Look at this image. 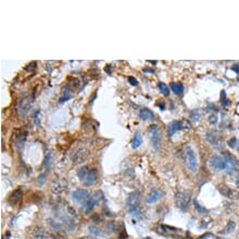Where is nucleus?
<instances>
[{
  "label": "nucleus",
  "mask_w": 239,
  "mask_h": 239,
  "mask_svg": "<svg viewBox=\"0 0 239 239\" xmlns=\"http://www.w3.org/2000/svg\"><path fill=\"white\" fill-rule=\"evenodd\" d=\"M127 210L136 217L142 216V209H140V192L134 191L127 198Z\"/></svg>",
  "instance_id": "f257e3e1"
},
{
  "label": "nucleus",
  "mask_w": 239,
  "mask_h": 239,
  "mask_svg": "<svg viewBox=\"0 0 239 239\" xmlns=\"http://www.w3.org/2000/svg\"><path fill=\"white\" fill-rule=\"evenodd\" d=\"M191 201V196L189 192L186 191H179L176 193L175 197V202H176V207L182 211H187L189 208V204Z\"/></svg>",
  "instance_id": "f03ea898"
},
{
  "label": "nucleus",
  "mask_w": 239,
  "mask_h": 239,
  "mask_svg": "<svg viewBox=\"0 0 239 239\" xmlns=\"http://www.w3.org/2000/svg\"><path fill=\"white\" fill-rule=\"evenodd\" d=\"M185 157H186V164L187 167L189 168L191 172H196L198 168V160H197V154H196L195 150L187 145L185 147Z\"/></svg>",
  "instance_id": "7ed1b4c3"
},
{
  "label": "nucleus",
  "mask_w": 239,
  "mask_h": 239,
  "mask_svg": "<svg viewBox=\"0 0 239 239\" xmlns=\"http://www.w3.org/2000/svg\"><path fill=\"white\" fill-rule=\"evenodd\" d=\"M148 134H149L150 140H151L152 147L156 150H159V147L161 145V132L157 125H151L148 129Z\"/></svg>",
  "instance_id": "20e7f679"
},
{
  "label": "nucleus",
  "mask_w": 239,
  "mask_h": 239,
  "mask_svg": "<svg viewBox=\"0 0 239 239\" xmlns=\"http://www.w3.org/2000/svg\"><path fill=\"white\" fill-rule=\"evenodd\" d=\"M101 198H102L101 191H95V192H92V195L88 197V199L83 203L84 211H85V212H89V211H92V209L95 208L96 204L101 200Z\"/></svg>",
  "instance_id": "39448f33"
},
{
  "label": "nucleus",
  "mask_w": 239,
  "mask_h": 239,
  "mask_svg": "<svg viewBox=\"0 0 239 239\" xmlns=\"http://www.w3.org/2000/svg\"><path fill=\"white\" fill-rule=\"evenodd\" d=\"M209 167L214 171H224L227 168V163L224 158L220 156H212L209 160Z\"/></svg>",
  "instance_id": "423d86ee"
},
{
  "label": "nucleus",
  "mask_w": 239,
  "mask_h": 239,
  "mask_svg": "<svg viewBox=\"0 0 239 239\" xmlns=\"http://www.w3.org/2000/svg\"><path fill=\"white\" fill-rule=\"evenodd\" d=\"M186 128H190V125L186 121H173L167 126V135L172 137L176 132Z\"/></svg>",
  "instance_id": "0eeeda50"
},
{
  "label": "nucleus",
  "mask_w": 239,
  "mask_h": 239,
  "mask_svg": "<svg viewBox=\"0 0 239 239\" xmlns=\"http://www.w3.org/2000/svg\"><path fill=\"white\" fill-rule=\"evenodd\" d=\"M88 156H89V152H88L87 149H85V148H78V149H76L73 152L72 161L75 164H79V163L84 162V161L88 158Z\"/></svg>",
  "instance_id": "6e6552de"
},
{
  "label": "nucleus",
  "mask_w": 239,
  "mask_h": 239,
  "mask_svg": "<svg viewBox=\"0 0 239 239\" xmlns=\"http://www.w3.org/2000/svg\"><path fill=\"white\" fill-rule=\"evenodd\" d=\"M90 196L89 191L86 189H77L72 192V198L74 201L76 202H85L88 199V197Z\"/></svg>",
  "instance_id": "1a4fd4ad"
},
{
  "label": "nucleus",
  "mask_w": 239,
  "mask_h": 239,
  "mask_svg": "<svg viewBox=\"0 0 239 239\" xmlns=\"http://www.w3.org/2000/svg\"><path fill=\"white\" fill-rule=\"evenodd\" d=\"M162 197H163V191L162 190L154 189L147 196V202L148 203H154V202L159 201V200H160Z\"/></svg>",
  "instance_id": "9d476101"
},
{
  "label": "nucleus",
  "mask_w": 239,
  "mask_h": 239,
  "mask_svg": "<svg viewBox=\"0 0 239 239\" xmlns=\"http://www.w3.org/2000/svg\"><path fill=\"white\" fill-rule=\"evenodd\" d=\"M97 179H98V173H97V171H96L95 168H92V170L89 171L87 177H86V179L84 181V185L85 186H92V185H95L96 184Z\"/></svg>",
  "instance_id": "9b49d317"
},
{
  "label": "nucleus",
  "mask_w": 239,
  "mask_h": 239,
  "mask_svg": "<svg viewBox=\"0 0 239 239\" xmlns=\"http://www.w3.org/2000/svg\"><path fill=\"white\" fill-rule=\"evenodd\" d=\"M223 158L225 159L227 165H229L231 167H235V168L239 167V161L233 156V154L225 151V152H223Z\"/></svg>",
  "instance_id": "f8f14e48"
},
{
  "label": "nucleus",
  "mask_w": 239,
  "mask_h": 239,
  "mask_svg": "<svg viewBox=\"0 0 239 239\" xmlns=\"http://www.w3.org/2000/svg\"><path fill=\"white\" fill-rule=\"evenodd\" d=\"M218 191H220V192L222 193L224 197L229 198V199H234V198H236L235 192H234V191L232 190L229 187H227L226 185H224V184H222V185L218 186Z\"/></svg>",
  "instance_id": "ddd939ff"
},
{
  "label": "nucleus",
  "mask_w": 239,
  "mask_h": 239,
  "mask_svg": "<svg viewBox=\"0 0 239 239\" xmlns=\"http://www.w3.org/2000/svg\"><path fill=\"white\" fill-rule=\"evenodd\" d=\"M22 196H23V191H22V189H20L19 188V189L14 190L12 193H11V196L9 197V202L14 206V204H17V202L21 201Z\"/></svg>",
  "instance_id": "4468645a"
},
{
  "label": "nucleus",
  "mask_w": 239,
  "mask_h": 239,
  "mask_svg": "<svg viewBox=\"0 0 239 239\" xmlns=\"http://www.w3.org/2000/svg\"><path fill=\"white\" fill-rule=\"evenodd\" d=\"M139 117L142 121H150L154 120V114L151 110H149L148 108H142L139 111Z\"/></svg>",
  "instance_id": "2eb2a0df"
},
{
  "label": "nucleus",
  "mask_w": 239,
  "mask_h": 239,
  "mask_svg": "<svg viewBox=\"0 0 239 239\" xmlns=\"http://www.w3.org/2000/svg\"><path fill=\"white\" fill-rule=\"evenodd\" d=\"M142 145V137L139 132H136L133 137V140H132V147H133L134 149H137V148H139Z\"/></svg>",
  "instance_id": "dca6fc26"
},
{
  "label": "nucleus",
  "mask_w": 239,
  "mask_h": 239,
  "mask_svg": "<svg viewBox=\"0 0 239 239\" xmlns=\"http://www.w3.org/2000/svg\"><path fill=\"white\" fill-rule=\"evenodd\" d=\"M171 89L174 94L176 95H183L184 94V85L182 83H172L171 84Z\"/></svg>",
  "instance_id": "f3484780"
},
{
  "label": "nucleus",
  "mask_w": 239,
  "mask_h": 239,
  "mask_svg": "<svg viewBox=\"0 0 239 239\" xmlns=\"http://www.w3.org/2000/svg\"><path fill=\"white\" fill-rule=\"evenodd\" d=\"M89 171L90 170L88 168V167H86V165L82 167L78 171H77V176H78V178L81 179V181H85L88 173H89Z\"/></svg>",
  "instance_id": "a211bd4d"
},
{
  "label": "nucleus",
  "mask_w": 239,
  "mask_h": 239,
  "mask_svg": "<svg viewBox=\"0 0 239 239\" xmlns=\"http://www.w3.org/2000/svg\"><path fill=\"white\" fill-rule=\"evenodd\" d=\"M236 228V223L234 221H229L227 223V225L225 226V228L223 231H221V234H229V233H233Z\"/></svg>",
  "instance_id": "6ab92c4d"
},
{
  "label": "nucleus",
  "mask_w": 239,
  "mask_h": 239,
  "mask_svg": "<svg viewBox=\"0 0 239 239\" xmlns=\"http://www.w3.org/2000/svg\"><path fill=\"white\" fill-rule=\"evenodd\" d=\"M51 188L54 193H59V192H61V191H63V185L59 179H57V181H54L53 183H52Z\"/></svg>",
  "instance_id": "aec40b11"
},
{
  "label": "nucleus",
  "mask_w": 239,
  "mask_h": 239,
  "mask_svg": "<svg viewBox=\"0 0 239 239\" xmlns=\"http://www.w3.org/2000/svg\"><path fill=\"white\" fill-rule=\"evenodd\" d=\"M158 88L160 89L161 94H162L163 96H165V97H168V96H170V88L167 87V84L162 83V82H159Z\"/></svg>",
  "instance_id": "412c9836"
},
{
  "label": "nucleus",
  "mask_w": 239,
  "mask_h": 239,
  "mask_svg": "<svg viewBox=\"0 0 239 239\" xmlns=\"http://www.w3.org/2000/svg\"><path fill=\"white\" fill-rule=\"evenodd\" d=\"M89 231L92 235H96V236H100V237H107V236H108V234L104 233L103 231H101V229H99L96 226H89Z\"/></svg>",
  "instance_id": "4be33fe9"
},
{
  "label": "nucleus",
  "mask_w": 239,
  "mask_h": 239,
  "mask_svg": "<svg viewBox=\"0 0 239 239\" xmlns=\"http://www.w3.org/2000/svg\"><path fill=\"white\" fill-rule=\"evenodd\" d=\"M34 237L35 239H45L46 238V233L44 232V229L40 228V227H37V228L34 229Z\"/></svg>",
  "instance_id": "5701e85b"
},
{
  "label": "nucleus",
  "mask_w": 239,
  "mask_h": 239,
  "mask_svg": "<svg viewBox=\"0 0 239 239\" xmlns=\"http://www.w3.org/2000/svg\"><path fill=\"white\" fill-rule=\"evenodd\" d=\"M193 207H195V209L197 210V212L200 213V214H204V213L208 212V210H207V209L204 208V207L200 206L199 202H198L197 200H193Z\"/></svg>",
  "instance_id": "b1692460"
},
{
  "label": "nucleus",
  "mask_w": 239,
  "mask_h": 239,
  "mask_svg": "<svg viewBox=\"0 0 239 239\" xmlns=\"http://www.w3.org/2000/svg\"><path fill=\"white\" fill-rule=\"evenodd\" d=\"M237 143H238L237 138H232V139L228 142V146L231 148H236V145H237Z\"/></svg>",
  "instance_id": "393cba45"
},
{
  "label": "nucleus",
  "mask_w": 239,
  "mask_h": 239,
  "mask_svg": "<svg viewBox=\"0 0 239 239\" xmlns=\"http://www.w3.org/2000/svg\"><path fill=\"white\" fill-rule=\"evenodd\" d=\"M128 82H129V84H131V85H133V86H137L138 85V81L135 78V77H133V76H129L128 77Z\"/></svg>",
  "instance_id": "a878e982"
},
{
  "label": "nucleus",
  "mask_w": 239,
  "mask_h": 239,
  "mask_svg": "<svg viewBox=\"0 0 239 239\" xmlns=\"http://www.w3.org/2000/svg\"><path fill=\"white\" fill-rule=\"evenodd\" d=\"M46 174H44V175H42V176H39L38 177V181H37V184H39V185H42V184L45 183V181H46Z\"/></svg>",
  "instance_id": "bb28decb"
},
{
  "label": "nucleus",
  "mask_w": 239,
  "mask_h": 239,
  "mask_svg": "<svg viewBox=\"0 0 239 239\" xmlns=\"http://www.w3.org/2000/svg\"><path fill=\"white\" fill-rule=\"evenodd\" d=\"M216 122H217V117H216V115H211L210 117V123L211 124H215Z\"/></svg>",
  "instance_id": "cd10ccee"
},
{
  "label": "nucleus",
  "mask_w": 239,
  "mask_h": 239,
  "mask_svg": "<svg viewBox=\"0 0 239 239\" xmlns=\"http://www.w3.org/2000/svg\"><path fill=\"white\" fill-rule=\"evenodd\" d=\"M143 72H145V73H154V70H153V69H148V67H146V69H143Z\"/></svg>",
  "instance_id": "c85d7f7f"
},
{
  "label": "nucleus",
  "mask_w": 239,
  "mask_h": 239,
  "mask_svg": "<svg viewBox=\"0 0 239 239\" xmlns=\"http://www.w3.org/2000/svg\"><path fill=\"white\" fill-rule=\"evenodd\" d=\"M232 70H234L237 74H239V65H234V67H232Z\"/></svg>",
  "instance_id": "c756f323"
},
{
  "label": "nucleus",
  "mask_w": 239,
  "mask_h": 239,
  "mask_svg": "<svg viewBox=\"0 0 239 239\" xmlns=\"http://www.w3.org/2000/svg\"><path fill=\"white\" fill-rule=\"evenodd\" d=\"M211 234H206V235H202L201 237H199V239H207V238H209V237H211Z\"/></svg>",
  "instance_id": "7c9ffc66"
},
{
  "label": "nucleus",
  "mask_w": 239,
  "mask_h": 239,
  "mask_svg": "<svg viewBox=\"0 0 239 239\" xmlns=\"http://www.w3.org/2000/svg\"><path fill=\"white\" fill-rule=\"evenodd\" d=\"M159 107H160V109H161V110H162V111H164L165 110V103H164V102H161V103L160 104H159Z\"/></svg>",
  "instance_id": "2f4dec72"
},
{
  "label": "nucleus",
  "mask_w": 239,
  "mask_h": 239,
  "mask_svg": "<svg viewBox=\"0 0 239 239\" xmlns=\"http://www.w3.org/2000/svg\"><path fill=\"white\" fill-rule=\"evenodd\" d=\"M82 239H97V238H95V237H92V236H86V237H83Z\"/></svg>",
  "instance_id": "473e14b6"
},
{
  "label": "nucleus",
  "mask_w": 239,
  "mask_h": 239,
  "mask_svg": "<svg viewBox=\"0 0 239 239\" xmlns=\"http://www.w3.org/2000/svg\"><path fill=\"white\" fill-rule=\"evenodd\" d=\"M236 185H237V187H238V189H239V177L237 178V181H236Z\"/></svg>",
  "instance_id": "72a5a7b5"
},
{
  "label": "nucleus",
  "mask_w": 239,
  "mask_h": 239,
  "mask_svg": "<svg viewBox=\"0 0 239 239\" xmlns=\"http://www.w3.org/2000/svg\"><path fill=\"white\" fill-rule=\"evenodd\" d=\"M215 239H223V238H221V237H215Z\"/></svg>",
  "instance_id": "f704fd0d"
},
{
  "label": "nucleus",
  "mask_w": 239,
  "mask_h": 239,
  "mask_svg": "<svg viewBox=\"0 0 239 239\" xmlns=\"http://www.w3.org/2000/svg\"><path fill=\"white\" fill-rule=\"evenodd\" d=\"M145 239H151V238H149V237H146Z\"/></svg>",
  "instance_id": "c9c22d12"
},
{
  "label": "nucleus",
  "mask_w": 239,
  "mask_h": 239,
  "mask_svg": "<svg viewBox=\"0 0 239 239\" xmlns=\"http://www.w3.org/2000/svg\"><path fill=\"white\" fill-rule=\"evenodd\" d=\"M238 82H239V78H238Z\"/></svg>",
  "instance_id": "e433bc0d"
}]
</instances>
